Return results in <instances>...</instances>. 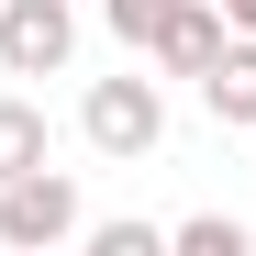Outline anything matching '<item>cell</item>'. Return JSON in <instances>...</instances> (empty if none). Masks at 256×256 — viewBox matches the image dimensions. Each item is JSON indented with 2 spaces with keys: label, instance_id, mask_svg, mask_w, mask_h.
Returning <instances> with one entry per match:
<instances>
[{
  "label": "cell",
  "instance_id": "6da1fadb",
  "mask_svg": "<svg viewBox=\"0 0 256 256\" xmlns=\"http://www.w3.org/2000/svg\"><path fill=\"white\" fill-rule=\"evenodd\" d=\"M90 234V200H78V178L45 156V167H22V178H0V245L12 256H45V245H78Z\"/></svg>",
  "mask_w": 256,
  "mask_h": 256
},
{
  "label": "cell",
  "instance_id": "7a4b0ae2",
  "mask_svg": "<svg viewBox=\"0 0 256 256\" xmlns=\"http://www.w3.org/2000/svg\"><path fill=\"white\" fill-rule=\"evenodd\" d=\"M78 134H90L112 167H134V156H156V145H167V90H156V78H134V67H122V78H90Z\"/></svg>",
  "mask_w": 256,
  "mask_h": 256
},
{
  "label": "cell",
  "instance_id": "3957f363",
  "mask_svg": "<svg viewBox=\"0 0 256 256\" xmlns=\"http://www.w3.org/2000/svg\"><path fill=\"white\" fill-rule=\"evenodd\" d=\"M78 56V0H0V67L12 78H56Z\"/></svg>",
  "mask_w": 256,
  "mask_h": 256
},
{
  "label": "cell",
  "instance_id": "277c9868",
  "mask_svg": "<svg viewBox=\"0 0 256 256\" xmlns=\"http://www.w3.org/2000/svg\"><path fill=\"white\" fill-rule=\"evenodd\" d=\"M223 34H234V22H223V0H178V12H167V34H156L145 56H156L167 78H200L212 56H223Z\"/></svg>",
  "mask_w": 256,
  "mask_h": 256
},
{
  "label": "cell",
  "instance_id": "5b68a950",
  "mask_svg": "<svg viewBox=\"0 0 256 256\" xmlns=\"http://www.w3.org/2000/svg\"><path fill=\"white\" fill-rule=\"evenodd\" d=\"M200 100H212V122H234V134H256V34H245V22L223 34V56L200 67Z\"/></svg>",
  "mask_w": 256,
  "mask_h": 256
},
{
  "label": "cell",
  "instance_id": "8992f818",
  "mask_svg": "<svg viewBox=\"0 0 256 256\" xmlns=\"http://www.w3.org/2000/svg\"><path fill=\"white\" fill-rule=\"evenodd\" d=\"M56 134H45V112L34 100H0V178H22V167H45Z\"/></svg>",
  "mask_w": 256,
  "mask_h": 256
},
{
  "label": "cell",
  "instance_id": "52a82bcc",
  "mask_svg": "<svg viewBox=\"0 0 256 256\" xmlns=\"http://www.w3.org/2000/svg\"><path fill=\"white\" fill-rule=\"evenodd\" d=\"M167 245H178V256H245L256 234L234 223V212H190V223H167Z\"/></svg>",
  "mask_w": 256,
  "mask_h": 256
},
{
  "label": "cell",
  "instance_id": "ba28073f",
  "mask_svg": "<svg viewBox=\"0 0 256 256\" xmlns=\"http://www.w3.org/2000/svg\"><path fill=\"white\" fill-rule=\"evenodd\" d=\"M167 12H178V0H100V22L122 34V56H145L156 34H167Z\"/></svg>",
  "mask_w": 256,
  "mask_h": 256
},
{
  "label": "cell",
  "instance_id": "9c48e42d",
  "mask_svg": "<svg viewBox=\"0 0 256 256\" xmlns=\"http://www.w3.org/2000/svg\"><path fill=\"white\" fill-rule=\"evenodd\" d=\"M90 256H167V223H90Z\"/></svg>",
  "mask_w": 256,
  "mask_h": 256
},
{
  "label": "cell",
  "instance_id": "30bf717a",
  "mask_svg": "<svg viewBox=\"0 0 256 256\" xmlns=\"http://www.w3.org/2000/svg\"><path fill=\"white\" fill-rule=\"evenodd\" d=\"M223 22H245V34H256V0H223Z\"/></svg>",
  "mask_w": 256,
  "mask_h": 256
}]
</instances>
